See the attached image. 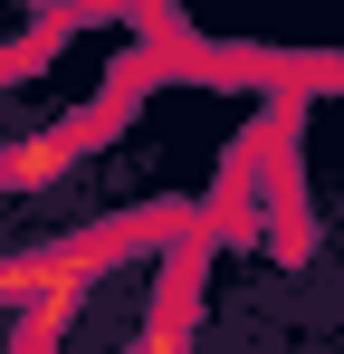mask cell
<instances>
[{
  "label": "cell",
  "mask_w": 344,
  "mask_h": 354,
  "mask_svg": "<svg viewBox=\"0 0 344 354\" xmlns=\"http://www.w3.org/2000/svg\"><path fill=\"white\" fill-rule=\"evenodd\" d=\"M124 96H134V77L115 86L106 106H77V115H57V124H39V134H19V144H0V192H48V182H67L77 163H86V144L115 134Z\"/></svg>",
  "instance_id": "6da1fadb"
},
{
  "label": "cell",
  "mask_w": 344,
  "mask_h": 354,
  "mask_svg": "<svg viewBox=\"0 0 344 354\" xmlns=\"http://www.w3.org/2000/svg\"><path fill=\"white\" fill-rule=\"evenodd\" d=\"M191 259H201V249H182V259L163 268V297H153V316H144V326H134L115 354H191Z\"/></svg>",
  "instance_id": "7a4b0ae2"
}]
</instances>
